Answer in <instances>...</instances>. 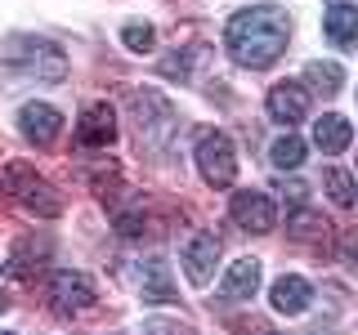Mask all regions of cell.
<instances>
[{
    "instance_id": "5",
    "label": "cell",
    "mask_w": 358,
    "mask_h": 335,
    "mask_svg": "<svg viewBox=\"0 0 358 335\" xmlns=\"http://www.w3.org/2000/svg\"><path fill=\"white\" fill-rule=\"evenodd\" d=\"M229 215L242 232H255V237H264V232L278 228V206L264 193H251V188H246V193H233Z\"/></svg>"
},
{
    "instance_id": "14",
    "label": "cell",
    "mask_w": 358,
    "mask_h": 335,
    "mask_svg": "<svg viewBox=\"0 0 358 335\" xmlns=\"http://www.w3.org/2000/svg\"><path fill=\"white\" fill-rule=\"evenodd\" d=\"M220 290L229 299H251L255 290H260V260H251V255H242L238 264L224 273V282H220Z\"/></svg>"
},
{
    "instance_id": "2",
    "label": "cell",
    "mask_w": 358,
    "mask_h": 335,
    "mask_svg": "<svg viewBox=\"0 0 358 335\" xmlns=\"http://www.w3.org/2000/svg\"><path fill=\"white\" fill-rule=\"evenodd\" d=\"M0 188H5V193L14 197L22 210H31V215H41V219L63 215V197L54 193L50 179H41L27 161H9V165H5V179H0Z\"/></svg>"
},
{
    "instance_id": "16",
    "label": "cell",
    "mask_w": 358,
    "mask_h": 335,
    "mask_svg": "<svg viewBox=\"0 0 358 335\" xmlns=\"http://www.w3.org/2000/svg\"><path fill=\"white\" fill-rule=\"evenodd\" d=\"M287 237H291V241H313V246H327L331 228H327V219H322V215H313V210L296 206V210H291V219H287Z\"/></svg>"
},
{
    "instance_id": "4",
    "label": "cell",
    "mask_w": 358,
    "mask_h": 335,
    "mask_svg": "<svg viewBox=\"0 0 358 335\" xmlns=\"http://www.w3.org/2000/svg\"><path fill=\"white\" fill-rule=\"evenodd\" d=\"M94 282H90L85 273H72V268H63V273L50 277V286H45V304L50 313H59V318H76V313H85L94 304Z\"/></svg>"
},
{
    "instance_id": "9",
    "label": "cell",
    "mask_w": 358,
    "mask_h": 335,
    "mask_svg": "<svg viewBox=\"0 0 358 335\" xmlns=\"http://www.w3.org/2000/svg\"><path fill=\"white\" fill-rule=\"evenodd\" d=\"M139 295L148 299V304H175V299H179L171 264H166L162 255H152V260L139 264Z\"/></svg>"
},
{
    "instance_id": "7",
    "label": "cell",
    "mask_w": 358,
    "mask_h": 335,
    "mask_svg": "<svg viewBox=\"0 0 358 335\" xmlns=\"http://www.w3.org/2000/svg\"><path fill=\"white\" fill-rule=\"evenodd\" d=\"M76 143L81 148H108V143H117V112L108 103H90L81 112V121H76Z\"/></svg>"
},
{
    "instance_id": "6",
    "label": "cell",
    "mask_w": 358,
    "mask_h": 335,
    "mask_svg": "<svg viewBox=\"0 0 358 335\" xmlns=\"http://www.w3.org/2000/svg\"><path fill=\"white\" fill-rule=\"evenodd\" d=\"M264 107H268V117L278 121V126H300V121L309 117V107H313V98H309V89L300 85V81H278L273 89H268V98H264Z\"/></svg>"
},
{
    "instance_id": "1",
    "label": "cell",
    "mask_w": 358,
    "mask_h": 335,
    "mask_svg": "<svg viewBox=\"0 0 358 335\" xmlns=\"http://www.w3.org/2000/svg\"><path fill=\"white\" fill-rule=\"evenodd\" d=\"M291 40V18L287 9L278 5H251V9H238L224 27V50L238 67H268L282 59Z\"/></svg>"
},
{
    "instance_id": "23",
    "label": "cell",
    "mask_w": 358,
    "mask_h": 335,
    "mask_svg": "<svg viewBox=\"0 0 358 335\" xmlns=\"http://www.w3.org/2000/svg\"><path fill=\"white\" fill-rule=\"evenodd\" d=\"M188 59L184 54H171V59H162V76H171V81H188Z\"/></svg>"
},
{
    "instance_id": "11",
    "label": "cell",
    "mask_w": 358,
    "mask_h": 335,
    "mask_svg": "<svg viewBox=\"0 0 358 335\" xmlns=\"http://www.w3.org/2000/svg\"><path fill=\"white\" fill-rule=\"evenodd\" d=\"M268 299H273L278 313H305L309 299H313V286H309L300 273H282V277L273 282V290H268Z\"/></svg>"
},
{
    "instance_id": "24",
    "label": "cell",
    "mask_w": 358,
    "mask_h": 335,
    "mask_svg": "<svg viewBox=\"0 0 358 335\" xmlns=\"http://www.w3.org/2000/svg\"><path fill=\"white\" fill-rule=\"evenodd\" d=\"M282 197L291 201V206H305V188H300L296 179H282Z\"/></svg>"
},
{
    "instance_id": "10",
    "label": "cell",
    "mask_w": 358,
    "mask_h": 335,
    "mask_svg": "<svg viewBox=\"0 0 358 335\" xmlns=\"http://www.w3.org/2000/svg\"><path fill=\"white\" fill-rule=\"evenodd\" d=\"M18 130H22L27 143H54L63 134V117H59V107H50V103H27L18 112Z\"/></svg>"
},
{
    "instance_id": "17",
    "label": "cell",
    "mask_w": 358,
    "mask_h": 335,
    "mask_svg": "<svg viewBox=\"0 0 358 335\" xmlns=\"http://www.w3.org/2000/svg\"><path fill=\"white\" fill-rule=\"evenodd\" d=\"M45 260H50V251L22 241L18 251L5 260V277H9V282H31V277H36V268H45Z\"/></svg>"
},
{
    "instance_id": "3",
    "label": "cell",
    "mask_w": 358,
    "mask_h": 335,
    "mask_svg": "<svg viewBox=\"0 0 358 335\" xmlns=\"http://www.w3.org/2000/svg\"><path fill=\"white\" fill-rule=\"evenodd\" d=\"M193 156H197V170L210 188H233V179H238V152H233V139L224 130H197Z\"/></svg>"
},
{
    "instance_id": "25",
    "label": "cell",
    "mask_w": 358,
    "mask_h": 335,
    "mask_svg": "<svg viewBox=\"0 0 358 335\" xmlns=\"http://www.w3.org/2000/svg\"><path fill=\"white\" fill-rule=\"evenodd\" d=\"M9 308V295H5V290H0V313H5Z\"/></svg>"
},
{
    "instance_id": "21",
    "label": "cell",
    "mask_w": 358,
    "mask_h": 335,
    "mask_svg": "<svg viewBox=\"0 0 358 335\" xmlns=\"http://www.w3.org/2000/svg\"><path fill=\"white\" fill-rule=\"evenodd\" d=\"M121 45H126L130 54H152L157 50V31L148 22H126V27H121Z\"/></svg>"
},
{
    "instance_id": "15",
    "label": "cell",
    "mask_w": 358,
    "mask_h": 335,
    "mask_svg": "<svg viewBox=\"0 0 358 335\" xmlns=\"http://www.w3.org/2000/svg\"><path fill=\"white\" fill-rule=\"evenodd\" d=\"M313 143H318L322 152H345L354 143V130L345 117H336V112H322L318 121H313Z\"/></svg>"
},
{
    "instance_id": "20",
    "label": "cell",
    "mask_w": 358,
    "mask_h": 335,
    "mask_svg": "<svg viewBox=\"0 0 358 335\" xmlns=\"http://www.w3.org/2000/svg\"><path fill=\"white\" fill-rule=\"evenodd\" d=\"M322 188H327V197H331L341 210L354 206V174H350V170H341V165H327V170H322Z\"/></svg>"
},
{
    "instance_id": "13",
    "label": "cell",
    "mask_w": 358,
    "mask_h": 335,
    "mask_svg": "<svg viewBox=\"0 0 358 335\" xmlns=\"http://www.w3.org/2000/svg\"><path fill=\"white\" fill-rule=\"evenodd\" d=\"M22 59H27L31 67V76H41V81H63V72H67V59H63V50H54V45H45V40H22Z\"/></svg>"
},
{
    "instance_id": "22",
    "label": "cell",
    "mask_w": 358,
    "mask_h": 335,
    "mask_svg": "<svg viewBox=\"0 0 358 335\" xmlns=\"http://www.w3.org/2000/svg\"><path fill=\"white\" fill-rule=\"evenodd\" d=\"M143 335H193V331L175 318H143Z\"/></svg>"
},
{
    "instance_id": "18",
    "label": "cell",
    "mask_w": 358,
    "mask_h": 335,
    "mask_svg": "<svg viewBox=\"0 0 358 335\" xmlns=\"http://www.w3.org/2000/svg\"><path fill=\"white\" fill-rule=\"evenodd\" d=\"M300 85H305V89H318L322 98H336V94H341V85H345V67L341 63H309Z\"/></svg>"
},
{
    "instance_id": "19",
    "label": "cell",
    "mask_w": 358,
    "mask_h": 335,
    "mask_svg": "<svg viewBox=\"0 0 358 335\" xmlns=\"http://www.w3.org/2000/svg\"><path fill=\"white\" fill-rule=\"evenodd\" d=\"M305 156H309V148H305V139L300 134H278L273 143H268V161L278 165V170H296V165H305Z\"/></svg>"
},
{
    "instance_id": "12",
    "label": "cell",
    "mask_w": 358,
    "mask_h": 335,
    "mask_svg": "<svg viewBox=\"0 0 358 335\" xmlns=\"http://www.w3.org/2000/svg\"><path fill=\"white\" fill-rule=\"evenodd\" d=\"M322 27H327V40L341 45V50H350L354 36H358V9L350 0H331L327 14H322Z\"/></svg>"
},
{
    "instance_id": "8",
    "label": "cell",
    "mask_w": 358,
    "mask_h": 335,
    "mask_svg": "<svg viewBox=\"0 0 358 335\" xmlns=\"http://www.w3.org/2000/svg\"><path fill=\"white\" fill-rule=\"evenodd\" d=\"M220 237L215 232H197L193 241H188V251H184V273H188V282L193 286H206L210 277H215V264H220Z\"/></svg>"
},
{
    "instance_id": "26",
    "label": "cell",
    "mask_w": 358,
    "mask_h": 335,
    "mask_svg": "<svg viewBox=\"0 0 358 335\" xmlns=\"http://www.w3.org/2000/svg\"><path fill=\"white\" fill-rule=\"evenodd\" d=\"M0 335H14V331H0Z\"/></svg>"
}]
</instances>
